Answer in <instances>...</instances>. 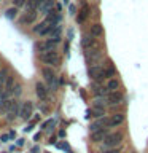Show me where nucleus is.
<instances>
[{"label":"nucleus","mask_w":148,"mask_h":153,"mask_svg":"<svg viewBox=\"0 0 148 153\" xmlns=\"http://www.w3.org/2000/svg\"><path fill=\"white\" fill-rule=\"evenodd\" d=\"M2 110L5 112V117H7L8 121H13V120H16L19 117L21 107H19V104L16 102V99H10V100H7V104L3 105Z\"/></svg>","instance_id":"nucleus-1"},{"label":"nucleus","mask_w":148,"mask_h":153,"mask_svg":"<svg viewBox=\"0 0 148 153\" xmlns=\"http://www.w3.org/2000/svg\"><path fill=\"white\" fill-rule=\"evenodd\" d=\"M41 74H43V78L46 80L48 88H50L51 91H57V89H59V78H57L56 74L50 69V67H45V69L41 70Z\"/></svg>","instance_id":"nucleus-2"},{"label":"nucleus","mask_w":148,"mask_h":153,"mask_svg":"<svg viewBox=\"0 0 148 153\" xmlns=\"http://www.w3.org/2000/svg\"><path fill=\"white\" fill-rule=\"evenodd\" d=\"M40 59L45 62V64L51 65V67H57L61 64V59H59V54L56 51H46V53H41L40 54Z\"/></svg>","instance_id":"nucleus-3"},{"label":"nucleus","mask_w":148,"mask_h":153,"mask_svg":"<svg viewBox=\"0 0 148 153\" xmlns=\"http://www.w3.org/2000/svg\"><path fill=\"white\" fill-rule=\"evenodd\" d=\"M123 142V134L121 132H113V134H107V137H105V147L108 148H113V147H118L119 143Z\"/></svg>","instance_id":"nucleus-4"},{"label":"nucleus","mask_w":148,"mask_h":153,"mask_svg":"<svg viewBox=\"0 0 148 153\" xmlns=\"http://www.w3.org/2000/svg\"><path fill=\"white\" fill-rule=\"evenodd\" d=\"M88 74H89V76L92 80H97V81H102L105 76V70H102V67L100 65H91L89 67V70H88Z\"/></svg>","instance_id":"nucleus-5"},{"label":"nucleus","mask_w":148,"mask_h":153,"mask_svg":"<svg viewBox=\"0 0 148 153\" xmlns=\"http://www.w3.org/2000/svg\"><path fill=\"white\" fill-rule=\"evenodd\" d=\"M33 112V104L30 102V100H26L22 105H21V110H19V117H21V120H29L30 118V115Z\"/></svg>","instance_id":"nucleus-6"},{"label":"nucleus","mask_w":148,"mask_h":153,"mask_svg":"<svg viewBox=\"0 0 148 153\" xmlns=\"http://www.w3.org/2000/svg\"><path fill=\"white\" fill-rule=\"evenodd\" d=\"M56 45L57 43L54 42V40H46V42H40V43H37V50L38 51H43V53H46V51H54L56 50Z\"/></svg>","instance_id":"nucleus-7"},{"label":"nucleus","mask_w":148,"mask_h":153,"mask_svg":"<svg viewBox=\"0 0 148 153\" xmlns=\"http://www.w3.org/2000/svg\"><path fill=\"white\" fill-rule=\"evenodd\" d=\"M81 46L84 50H94V48H97V40L92 35H84L83 40H81Z\"/></svg>","instance_id":"nucleus-8"},{"label":"nucleus","mask_w":148,"mask_h":153,"mask_svg":"<svg viewBox=\"0 0 148 153\" xmlns=\"http://www.w3.org/2000/svg\"><path fill=\"white\" fill-rule=\"evenodd\" d=\"M107 99H108V102L112 105H118V104L123 102V93L121 91H112Z\"/></svg>","instance_id":"nucleus-9"},{"label":"nucleus","mask_w":148,"mask_h":153,"mask_svg":"<svg viewBox=\"0 0 148 153\" xmlns=\"http://www.w3.org/2000/svg\"><path fill=\"white\" fill-rule=\"evenodd\" d=\"M124 121V115L123 113H115L107 120V126H118Z\"/></svg>","instance_id":"nucleus-10"},{"label":"nucleus","mask_w":148,"mask_h":153,"mask_svg":"<svg viewBox=\"0 0 148 153\" xmlns=\"http://www.w3.org/2000/svg\"><path fill=\"white\" fill-rule=\"evenodd\" d=\"M35 18H37L35 11H27L26 14H22V16H21L19 22H21V24H32L33 21H35Z\"/></svg>","instance_id":"nucleus-11"},{"label":"nucleus","mask_w":148,"mask_h":153,"mask_svg":"<svg viewBox=\"0 0 148 153\" xmlns=\"http://www.w3.org/2000/svg\"><path fill=\"white\" fill-rule=\"evenodd\" d=\"M35 91H37V96L41 100H45L48 97V89H46V86L43 85V83H37L35 85Z\"/></svg>","instance_id":"nucleus-12"},{"label":"nucleus","mask_w":148,"mask_h":153,"mask_svg":"<svg viewBox=\"0 0 148 153\" xmlns=\"http://www.w3.org/2000/svg\"><path fill=\"white\" fill-rule=\"evenodd\" d=\"M105 137H107V132L104 131H95V132H92L91 134V140L92 142H102V140H105Z\"/></svg>","instance_id":"nucleus-13"},{"label":"nucleus","mask_w":148,"mask_h":153,"mask_svg":"<svg viewBox=\"0 0 148 153\" xmlns=\"http://www.w3.org/2000/svg\"><path fill=\"white\" fill-rule=\"evenodd\" d=\"M53 5H54V2H53V0H43L38 8H40L41 13H50L51 8H53Z\"/></svg>","instance_id":"nucleus-14"},{"label":"nucleus","mask_w":148,"mask_h":153,"mask_svg":"<svg viewBox=\"0 0 148 153\" xmlns=\"http://www.w3.org/2000/svg\"><path fill=\"white\" fill-rule=\"evenodd\" d=\"M104 33V27L100 26V24H92V26H91V35L92 37H100Z\"/></svg>","instance_id":"nucleus-15"},{"label":"nucleus","mask_w":148,"mask_h":153,"mask_svg":"<svg viewBox=\"0 0 148 153\" xmlns=\"http://www.w3.org/2000/svg\"><path fill=\"white\" fill-rule=\"evenodd\" d=\"M89 113L92 115V117H95V118H102L105 115V108L104 107H94L92 110H89Z\"/></svg>","instance_id":"nucleus-16"},{"label":"nucleus","mask_w":148,"mask_h":153,"mask_svg":"<svg viewBox=\"0 0 148 153\" xmlns=\"http://www.w3.org/2000/svg\"><path fill=\"white\" fill-rule=\"evenodd\" d=\"M118 88H119V81H118V80H115V78L108 80L107 89H110V93H112V91H118Z\"/></svg>","instance_id":"nucleus-17"},{"label":"nucleus","mask_w":148,"mask_h":153,"mask_svg":"<svg viewBox=\"0 0 148 153\" xmlns=\"http://www.w3.org/2000/svg\"><path fill=\"white\" fill-rule=\"evenodd\" d=\"M21 93H22V86L19 85V83L13 85V89H11V94H13V97H19V96H21Z\"/></svg>","instance_id":"nucleus-18"},{"label":"nucleus","mask_w":148,"mask_h":153,"mask_svg":"<svg viewBox=\"0 0 148 153\" xmlns=\"http://www.w3.org/2000/svg\"><path fill=\"white\" fill-rule=\"evenodd\" d=\"M16 13H18V8L13 7V8H8L7 11H5V16H7L8 19H14L16 18Z\"/></svg>","instance_id":"nucleus-19"},{"label":"nucleus","mask_w":148,"mask_h":153,"mask_svg":"<svg viewBox=\"0 0 148 153\" xmlns=\"http://www.w3.org/2000/svg\"><path fill=\"white\" fill-rule=\"evenodd\" d=\"M102 126H104V124L100 123V121H97V123L91 124V131H92V132H95V131H102V129H104Z\"/></svg>","instance_id":"nucleus-20"},{"label":"nucleus","mask_w":148,"mask_h":153,"mask_svg":"<svg viewBox=\"0 0 148 153\" xmlns=\"http://www.w3.org/2000/svg\"><path fill=\"white\" fill-rule=\"evenodd\" d=\"M13 3H14V7H24V5H26L27 2H26V0H13Z\"/></svg>","instance_id":"nucleus-21"},{"label":"nucleus","mask_w":148,"mask_h":153,"mask_svg":"<svg viewBox=\"0 0 148 153\" xmlns=\"http://www.w3.org/2000/svg\"><path fill=\"white\" fill-rule=\"evenodd\" d=\"M105 75H107V76H112V75H115V67H108V69L105 70Z\"/></svg>","instance_id":"nucleus-22"},{"label":"nucleus","mask_w":148,"mask_h":153,"mask_svg":"<svg viewBox=\"0 0 148 153\" xmlns=\"http://www.w3.org/2000/svg\"><path fill=\"white\" fill-rule=\"evenodd\" d=\"M94 93L100 96V94H104V93H105V89H104V88H100V86H99V88H97V89H94Z\"/></svg>","instance_id":"nucleus-23"},{"label":"nucleus","mask_w":148,"mask_h":153,"mask_svg":"<svg viewBox=\"0 0 148 153\" xmlns=\"http://www.w3.org/2000/svg\"><path fill=\"white\" fill-rule=\"evenodd\" d=\"M102 105H104V100H95V107H102Z\"/></svg>","instance_id":"nucleus-24"},{"label":"nucleus","mask_w":148,"mask_h":153,"mask_svg":"<svg viewBox=\"0 0 148 153\" xmlns=\"http://www.w3.org/2000/svg\"><path fill=\"white\" fill-rule=\"evenodd\" d=\"M107 153H121V152H119L118 148H112V150H110V152H107Z\"/></svg>","instance_id":"nucleus-25"},{"label":"nucleus","mask_w":148,"mask_h":153,"mask_svg":"<svg viewBox=\"0 0 148 153\" xmlns=\"http://www.w3.org/2000/svg\"><path fill=\"white\" fill-rule=\"evenodd\" d=\"M70 13L75 14V7H73V5H70Z\"/></svg>","instance_id":"nucleus-26"},{"label":"nucleus","mask_w":148,"mask_h":153,"mask_svg":"<svg viewBox=\"0 0 148 153\" xmlns=\"http://www.w3.org/2000/svg\"><path fill=\"white\" fill-rule=\"evenodd\" d=\"M132 153H135V152H132Z\"/></svg>","instance_id":"nucleus-27"}]
</instances>
